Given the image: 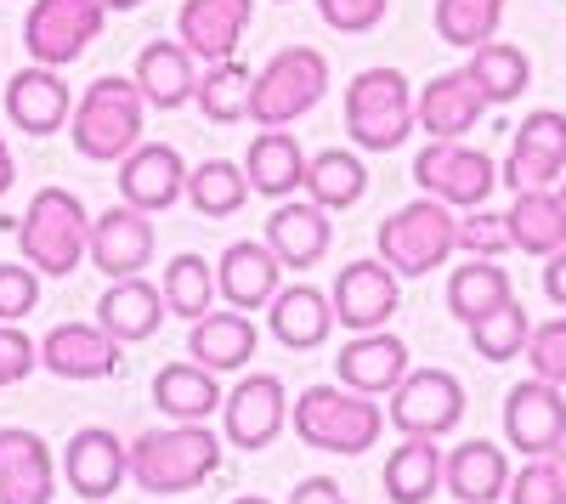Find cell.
<instances>
[{
    "label": "cell",
    "mask_w": 566,
    "mask_h": 504,
    "mask_svg": "<svg viewBox=\"0 0 566 504\" xmlns=\"http://www.w3.org/2000/svg\"><path fill=\"white\" fill-rule=\"evenodd\" d=\"M34 363H40V346L18 329V324H0V391H12L34 375Z\"/></svg>",
    "instance_id": "48"
},
{
    "label": "cell",
    "mask_w": 566,
    "mask_h": 504,
    "mask_svg": "<svg viewBox=\"0 0 566 504\" xmlns=\"http://www.w3.org/2000/svg\"><path fill=\"white\" fill-rule=\"evenodd\" d=\"M413 114H419V130L431 136V143H459L482 125L488 114V97L482 85L470 80V69H448L437 80H424V91L413 97Z\"/></svg>",
    "instance_id": "18"
},
{
    "label": "cell",
    "mask_w": 566,
    "mask_h": 504,
    "mask_svg": "<svg viewBox=\"0 0 566 504\" xmlns=\"http://www.w3.org/2000/svg\"><path fill=\"white\" fill-rule=\"evenodd\" d=\"M470 80L482 85V97H488V108H504V103H515L522 91L533 85V57L522 52V45H510V40H488V45H476L470 52Z\"/></svg>",
    "instance_id": "34"
},
{
    "label": "cell",
    "mask_w": 566,
    "mask_h": 504,
    "mask_svg": "<svg viewBox=\"0 0 566 504\" xmlns=\"http://www.w3.org/2000/svg\"><path fill=\"white\" fill-rule=\"evenodd\" d=\"M544 295L566 312V250H555V255H549V266H544Z\"/></svg>",
    "instance_id": "50"
},
{
    "label": "cell",
    "mask_w": 566,
    "mask_h": 504,
    "mask_svg": "<svg viewBox=\"0 0 566 504\" xmlns=\"http://www.w3.org/2000/svg\"><path fill=\"white\" fill-rule=\"evenodd\" d=\"M283 426H290V391H283L277 375H250V380H239V391L221 402V437L232 448L261 453V448H272L283 437Z\"/></svg>",
    "instance_id": "14"
},
{
    "label": "cell",
    "mask_w": 566,
    "mask_h": 504,
    "mask_svg": "<svg viewBox=\"0 0 566 504\" xmlns=\"http://www.w3.org/2000/svg\"><path fill=\"white\" fill-rule=\"evenodd\" d=\"M119 363H125V346L103 324H57V329H45V340H40V369L57 375V380L91 386V380L119 375Z\"/></svg>",
    "instance_id": "16"
},
{
    "label": "cell",
    "mask_w": 566,
    "mask_h": 504,
    "mask_svg": "<svg viewBox=\"0 0 566 504\" xmlns=\"http://www.w3.org/2000/svg\"><path fill=\"white\" fill-rule=\"evenodd\" d=\"M57 460L34 431L0 426V504H52Z\"/></svg>",
    "instance_id": "22"
},
{
    "label": "cell",
    "mask_w": 566,
    "mask_h": 504,
    "mask_svg": "<svg viewBox=\"0 0 566 504\" xmlns=\"http://www.w3.org/2000/svg\"><path fill=\"white\" fill-rule=\"evenodd\" d=\"M374 250H380V261L397 272V279H424V272H437L459 250V216L442 199L419 193L413 204H402L380 221Z\"/></svg>",
    "instance_id": "6"
},
{
    "label": "cell",
    "mask_w": 566,
    "mask_h": 504,
    "mask_svg": "<svg viewBox=\"0 0 566 504\" xmlns=\"http://www.w3.org/2000/svg\"><path fill=\"white\" fill-rule=\"evenodd\" d=\"M290 504H346V493L335 476H306V482H295Z\"/></svg>",
    "instance_id": "49"
},
{
    "label": "cell",
    "mask_w": 566,
    "mask_h": 504,
    "mask_svg": "<svg viewBox=\"0 0 566 504\" xmlns=\"http://www.w3.org/2000/svg\"><path fill=\"white\" fill-rule=\"evenodd\" d=\"M442 487H448L459 504H499L504 487H510L504 448L488 442V437H470V442L448 448V453H442Z\"/></svg>",
    "instance_id": "27"
},
{
    "label": "cell",
    "mask_w": 566,
    "mask_h": 504,
    "mask_svg": "<svg viewBox=\"0 0 566 504\" xmlns=\"http://www.w3.org/2000/svg\"><path fill=\"white\" fill-rule=\"evenodd\" d=\"M250 18H255V0H181L176 40L199 63H227V57H239Z\"/></svg>",
    "instance_id": "19"
},
{
    "label": "cell",
    "mask_w": 566,
    "mask_h": 504,
    "mask_svg": "<svg viewBox=\"0 0 566 504\" xmlns=\"http://www.w3.org/2000/svg\"><path fill=\"white\" fill-rule=\"evenodd\" d=\"M40 306V272L34 266H0V324H18Z\"/></svg>",
    "instance_id": "47"
},
{
    "label": "cell",
    "mask_w": 566,
    "mask_h": 504,
    "mask_svg": "<svg viewBox=\"0 0 566 504\" xmlns=\"http://www.w3.org/2000/svg\"><path fill=\"white\" fill-rule=\"evenodd\" d=\"M346 130L363 154H397L419 130L413 85L402 69H363L346 85Z\"/></svg>",
    "instance_id": "4"
},
{
    "label": "cell",
    "mask_w": 566,
    "mask_h": 504,
    "mask_svg": "<svg viewBox=\"0 0 566 504\" xmlns=\"http://www.w3.org/2000/svg\"><path fill=\"white\" fill-rule=\"evenodd\" d=\"M221 402H227V397H221L216 375L199 369L193 357H187V363H170V369L154 375V408H159L165 420L205 426V420H216V408H221Z\"/></svg>",
    "instance_id": "31"
},
{
    "label": "cell",
    "mask_w": 566,
    "mask_h": 504,
    "mask_svg": "<svg viewBox=\"0 0 566 504\" xmlns=\"http://www.w3.org/2000/svg\"><path fill=\"white\" fill-rule=\"evenodd\" d=\"M221 465V442L210 426H159V431H142L130 442V482L154 498H176V493H193L216 476Z\"/></svg>",
    "instance_id": "1"
},
{
    "label": "cell",
    "mask_w": 566,
    "mask_h": 504,
    "mask_svg": "<svg viewBox=\"0 0 566 504\" xmlns=\"http://www.w3.org/2000/svg\"><path fill=\"white\" fill-rule=\"evenodd\" d=\"M18 244L40 279H69L91 250V216L69 188H40L34 204L18 216Z\"/></svg>",
    "instance_id": "5"
},
{
    "label": "cell",
    "mask_w": 566,
    "mask_h": 504,
    "mask_svg": "<svg viewBox=\"0 0 566 504\" xmlns=\"http://www.w3.org/2000/svg\"><path fill=\"white\" fill-rule=\"evenodd\" d=\"M250 193H255V188H250L244 165H232V159H205L199 170H187V199H193V210L210 216V221L239 216Z\"/></svg>",
    "instance_id": "39"
},
{
    "label": "cell",
    "mask_w": 566,
    "mask_h": 504,
    "mask_svg": "<svg viewBox=\"0 0 566 504\" xmlns=\"http://www.w3.org/2000/svg\"><path fill=\"white\" fill-rule=\"evenodd\" d=\"M442 487V448L437 437H402L386 460V493L397 504H424Z\"/></svg>",
    "instance_id": "36"
},
{
    "label": "cell",
    "mask_w": 566,
    "mask_h": 504,
    "mask_svg": "<svg viewBox=\"0 0 566 504\" xmlns=\"http://www.w3.org/2000/svg\"><path fill=\"white\" fill-rule=\"evenodd\" d=\"M335 375H340V386H352L363 397H391L397 380L408 375V346H402V335H386V329L352 335L346 351L335 357Z\"/></svg>",
    "instance_id": "26"
},
{
    "label": "cell",
    "mask_w": 566,
    "mask_h": 504,
    "mask_svg": "<svg viewBox=\"0 0 566 504\" xmlns=\"http://www.w3.org/2000/svg\"><path fill=\"white\" fill-rule=\"evenodd\" d=\"M560 471H566V448H560Z\"/></svg>",
    "instance_id": "55"
},
{
    "label": "cell",
    "mask_w": 566,
    "mask_h": 504,
    "mask_svg": "<svg viewBox=\"0 0 566 504\" xmlns=\"http://www.w3.org/2000/svg\"><path fill=\"white\" fill-rule=\"evenodd\" d=\"M266 244L283 261V272H312L328 255V244H335V221L312 199H277V210L266 221Z\"/></svg>",
    "instance_id": "23"
},
{
    "label": "cell",
    "mask_w": 566,
    "mask_h": 504,
    "mask_svg": "<svg viewBox=\"0 0 566 504\" xmlns=\"http://www.w3.org/2000/svg\"><path fill=\"white\" fill-rule=\"evenodd\" d=\"M312 7H317V18L335 34H374L386 23L391 0H312Z\"/></svg>",
    "instance_id": "46"
},
{
    "label": "cell",
    "mask_w": 566,
    "mask_h": 504,
    "mask_svg": "<svg viewBox=\"0 0 566 504\" xmlns=\"http://www.w3.org/2000/svg\"><path fill=\"white\" fill-rule=\"evenodd\" d=\"M560 176H566V114L560 108H533L510 136L499 181L510 193H527V188H555Z\"/></svg>",
    "instance_id": "10"
},
{
    "label": "cell",
    "mask_w": 566,
    "mask_h": 504,
    "mask_svg": "<svg viewBox=\"0 0 566 504\" xmlns=\"http://www.w3.org/2000/svg\"><path fill=\"white\" fill-rule=\"evenodd\" d=\"M97 324L119 340V346H142V340H154L159 324H165V290L148 284L136 272V279H114L108 295L97 301Z\"/></svg>",
    "instance_id": "29"
},
{
    "label": "cell",
    "mask_w": 566,
    "mask_h": 504,
    "mask_svg": "<svg viewBox=\"0 0 566 504\" xmlns=\"http://www.w3.org/2000/svg\"><path fill=\"white\" fill-rule=\"evenodd\" d=\"M499 23H504V0H437V34L442 45H459V52L488 45Z\"/></svg>",
    "instance_id": "41"
},
{
    "label": "cell",
    "mask_w": 566,
    "mask_h": 504,
    "mask_svg": "<svg viewBox=\"0 0 566 504\" xmlns=\"http://www.w3.org/2000/svg\"><path fill=\"white\" fill-rule=\"evenodd\" d=\"M266 329L277 346H290V351H312L328 340V329H335V306H328L323 290L312 284H295V290H277L272 306H266Z\"/></svg>",
    "instance_id": "30"
},
{
    "label": "cell",
    "mask_w": 566,
    "mask_h": 504,
    "mask_svg": "<svg viewBox=\"0 0 566 504\" xmlns=\"http://www.w3.org/2000/svg\"><path fill=\"white\" fill-rule=\"evenodd\" d=\"M63 476L80 498H114L119 482L130 476V448L108 426H85L63 448Z\"/></svg>",
    "instance_id": "20"
},
{
    "label": "cell",
    "mask_w": 566,
    "mask_h": 504,
    "mask_svg": "<svg viewBox=\"0 0 566 504\" xmlns=\"http://www.w3.org/2000/svg\"><path fill=\"white\" fill-rule=\"evenodd\" d=\"M386 420L402 437H448L464 420V386L448 369H408L386 402Z\"/></svg>",
    "instance_id": "11"
},
{
    "label": "cell",
    "mask_w": 566,
    "mask_h": 504,
    "mask_svg": "<svg viewBox=\"0 0 566 504\" xmlns=\"http://www.w3.org/2000/svg\"><path fill=\"white\" fill-rule=\"evenodd\" d=\"M328 306H335V324H346L352 335H368V329H386L397 306H402V290H397V272L374 255V261H352L335 272V290H328Z\"/></svg>",
    "instance_id": "12"
},
{
    "label": "cell",
    "mask_w": 566,
    "mask_h": 504,
    "mask_svg": "<svg viewBox=\"0 0 566 504\" xmlns=\"http://www.w3.org/2000/svg\"><path fill=\"white\" fill-rule=\"evenodd\" d=\"M510 504H566V471H560V453H533L522 471H510L504 487Z\"/></svg>",
    "instance_id": "43"
},
{
    "label": "cell",
    "mask_w": 566,
    "mask_h": 504,
    "mask_svg": "<svg viewBox=\"0 0 566 504\" xmlns=\"http://www.w3.org/2000/svg\"><path fill=\"white\" fill-rule=\"evenodd\" d=\"M368 193V170L352 148H323L306 159V199L323 204L328 216L335 210H352L357 199Z\"/></svg>",
    "instance_id": "37"
},
{
    "label": "cell",
    "mask_w": 566,
    "mask_h": 504,
    "mask_svg": "<svg viewBox=\"0 0 566 504\" xmlns=\"http://www.w3.org/2000/svg\"><path fill=\"white\" fill-rule=\"evenodd\" d=\"M103 23H108L103 0H34L29 18H23V45H29L34 63L69 69L97 45Z\"/></svg>",
    "instance_id": "9"
},
{
    "label": "cell",
    "mask_w": 566,
    "mask_h": 504,
    "mask_svg": "<svg viewBox=\"0 0 566 504\" xmlns=\"http://www.w3.org/2000/svg\"><path fill=\"white\" fill-rule=\"evenodd\" d=\"M459 250L464 255H488V261H499V255H510L515 244H510V221L499 216V210H464L459 216Z\"/></svg>",
    "instance_id": "45"
},
{
    "label": "cell",
    "mask_w": 566,
    "mask_h": 504,
    "mask_svg": "<svg viewBox=\"0 0 566 504\" xmlns=\"http://www.w3.org/2000/svg\"><path fill=\"white\" fill-rule=\"evenodd\" d=\"M277 279H283V261L272 255L266 239H239V244H227L221 261H216V295L227 306H239V312L272 306Z\"/></svg>",
    "instance_id": "24"
},
{
    "label": "cell",
    "mask_w": 566,
    "mask_h": 504,
    "mask_svg": "<svg viewBox=\"0 0 566 504\" xmlns=\"http://www.w3.org/2000/svg\"><path fill=\"white\" fill-rule=\"evenodd\" d=\"M515 290H510V272L488 255H470L464 266H453V279H448V312L459 317V324L470 329L476 317H488L493 306H504Z\"/></svg>",
    "instance_id": "35"
},
{
    "label": "cell",
    "mask_w": 566,
    "mask_h": 504,
    "mask_svg": "<svg viewBox=\"0 0 566 504\" xmlns=\"http://www.w3.org/2000/svg\"><path fill=\"white\" fill-rule=\"evenodd\" d=\"M232 504H266V498L261 493H244V498H232Z\"/></svg>",
    "instance_id": "53"
},
{
    "label": "cell",
    "mask_w": 566,
    "mask_h": 504,
    "mask_svg": "<svg viewBox=\"0 0 566 504\" xmlns=\"http://www.w3.org/2000/svg\"><path fill=\"white\" fill-rule=\"evenodd\" d=\"M130 80L142 85V97H148V108L176 114V108L193 103V91H199V57L187 52L181 40H148V45L136 52Z\"/></svg>",
    "instance_id": "25"
},
{
    "label": "cell",
    "mask_w": 566,
    "mask_h": 504,
    "mask_svg": "<svg viewBox=\"0 0 566 504\" xmlns=\"http://www.w3.org/2000/svg\"><path fill=\"white\" fill-rule=\"evenodd\" d=\"M323 91H328V57L317 45H283L277 57L261 63V74L250 85V119L261 130L295 125L323 103Z\"/></svg>",
    "instance_id": "7"
},
{
    "label": "cell",
    "mask_w": 566,
    "mask_h": 504,
    "mask_svg": "<svg viewBox=\"0 0 566 504\" xmlns=\"http://www.w3.org/2000/svg\"><path fill=\"white\" fill-rule=\"evenodd\" d=\"M159 290H165V312L193 324V317H205V312L216 306V266H210L205 255H176V261L165 266Z\"/></svg>",
    "instance_id": "40"
},
{
    "label": "cell",
    "mask_w": 566,
    "mask_h": 504,
    "mask_svg": "<svg viewBox=\"0 0 566 504\" xmlns=\"http://www.w3.org/2000/svg\"><path fill=\"white\" fill-rule=\"evenodd\" d=\"M522 357L533 363L538 380H549V386L566 391V312H560V317H544V324H533Z\"/></svg>",
    "instance_id": "44"
},
{
    "label": "cell",
    "mask_w": 566,
    "mask_h": 504,
    "mask_svg": "<svg viewBox=\"0 0 566 504\" xmlns=\"http://www.w3.org/2000/svg\"><path fill=\"white\" fill-rule=\"evenodd\" d=\"M142 119H148V97H142L136 80H125V74L91 80L85 97L69 114L74 154L91 159V165H119L142 143Z\"/></svg>",
    "instance_id": "2"
},
{
    "label": "cell",
    "mask_w": 566,
    "mask_h": 504,
    "mask_svg": "<svg viewBox=\"0 0 566 504\" xmlns=\"http://www.w3.org/2000/svg\"><path fill=\"white\" fill-rule=\"evenodd\" d=\"M114 181H119V199L136 204V210H148V216L176 210L187 199V165H181V154L170 143H136L119 159Z\"/></svg>",
    "instance_id": "17"
},
{
    "label": "cell",
    "mask_w": 566,
    "mask_h": 504,
    "mask_svg": "<svg viewBox=\"0 0 566 504\" xmlns=\"http://www.w3.org/2000/svg\"><path fill=\"white\" fill-rule=\"evenodd\" d=\"M187 357L199 363V369L210 375H232V369H244V363L255 357V324H250V312L239 306H227V312H205L193 317V329H187Z\"/></svg>",
    "instance_id": "28"
},
{
    "label": "cell",
    "mask_w": 566,
    "mask_h": 504,
    "mask_svg": "<svg viewBox=\"0 0 566 504\" xmlns=\"http://www.w3.org/2000/svg\"><path fill=\"white\" fill-rule=\"evenodd\" d=\"M413 181L419 193L442 199L448 210H482L499 188V165L482 148H470L464 136L459 143H424L413 154Z\"/></svg>",
    "instance_id": "8"
},
{
    "label": "cell",
    "mask_w": 566,
    "mask_h": 504,
    "mask_svg": "<svg viewBox=\"0 0 566 504\" xmlns=\"http://www.w3.org/2000/svg\"><path fill=\"white\" fill-rule=\"evenodd\" d=\"M527 335H533V317H527V306L522 301H504V306H493L488 317H476L470 324V346H476V357H488V363H510V357H522L527 351Z\"/></svg>",
    "instance_id": "42"
},
{
    "label": "cell",
    "mask_w": 566,
    "mask_h": 504,
    "mask_svg": "<svg viewBox=\"0 0 566 504\" xmlns=\"http://www.w3.org/2000/svg\"><path fill=\"white\" fill-rule=\"evenodd\" d=\"M250 85H255V69L239 63V57H227V63H210L199 74V91H193V103L210 125H239L250 119Z\"/></svg>",
    "instance_id": "38"
},
{
    "label": "cell",
    "mask_w": 566,
    "mask_h": 504,
    "mask_svg": "<svg viewBox=\"0 0 566 504\" xmlns=\"http://www.w3.org/2000/svg\"><path fill=\"white\" fill-rule=\"evenodd\" d=\"M154 244L159 239H154L148 210H136V204L119 199L114 210L91 216V250H85V261L114 284V279H136V272L154 261Z\"/></svg>",
    "instance_id": "15"
},
{
    "label": "cell",
    "mask_w": 566,
    "mask_h": 504,
    "mask_svg": "<svg viewBox=\"0 0 566 504\" xmlns=\"http://www.w3.org/2000/svg\"><path fill=\"white\" fill-rule=\"evenodd\" d=\"M290 426L306 448H323V453H368L386 431V408L352 391V386H306L295 402H290Z\"/></svg>",
    "instance_id": "3"
},
{
    "label": "cell",
    "mask_w": 566,
    "mask_h": 504,
    "mask_svg": "<svg viewBox=\"0 0 566 504\" xmlns=\"http://www.w3.org/2000/svg\"><path fill=\"white\" fill-rule=\"evenodd\" d=\"M555 199H560V210H566V176H560V188H555Z\"/></svg>",
    "instance_id": "54"
},
{
    "label": "cell",
    "mask_w": 566,
    "mask_h": 504,
    "mask_svg": "<svg viewBox=\"0 0 566 504\" xmlns=\"http://www.w3.org/2000/svg\"><path fill=\"white\" fill-rule=\"evenodd\" d=\"M74 114V91L63 80V69H45V63H29L7 80V119L29 136H52L63 130Z\"/></svg>",
    "instance_id": "21"
},
{
    "label": "cell",
    "mask_w": 566,
    "mask_h": 504,
    "mask_svg": "<svg viewBox=\"0 0 566 504\" xmlns=\"http://www.w3.org/2000/svg\"><path fill=\"white\" fill-rule=\"evenodd\" d=\"M103 7H108V12H136L142 0H103Z\"/></svg>",
    "instance_id": "52"
},
{
    "label": "cell",
    "mask_w": 566,
    "mask_h": 504,
    "mask_svg": "<svg viewBox=\"0 0 566 504\" xmlns=\"http://www.w3.org/2000/svg\"><path fill=\"white\" fill-rule=\"evenodd\" d=\"M504 442L515 453H560L566 448V397L549 380H522L504 397Z\"/></svg>",
    "instance_id": "13"
},
{
    "label": "cell",
    "mask_w": 566,
    "mask_h": 504,
    "mask_svg": "<svg viewBox=\"0 0 566 504\" xmlns=\"http://www.w3.org/2000/svg\"><path fill=\"white\" fill-rule=\"evenodd\" d=\"M12 181H18V165H12V148H7V136H0V199L12 193Z\"/></svg>",
    "instance_id": "51"
},
{
    "label": "cell",
    "mask_w": 566,
    "mask_h": 504,
    "mask_svg": "<svg viewBox=\"0 0 566 504\" xmlns=\"http://www.w3.org/2000/svg\"><path fill=\"white\" fill-rule=\"evenodd\" d=\"M504 221H510V244L522 250V255L549 261L555 250H566V210H560L555 188H527V193H515V204L504 210Z\"/></svg>",
    "instance_id": "33"
},
{
    "label": "cell",
    "mask_w": 566,
    "mask_h": 504,
    "mask_svg": "<svg viewBox=\"0 0 566 504\" xmlns=\"http://www.w3.org/2000/svg\"><path fill=\"white\" fill-rule=\"evenodd\" d=\"M244 176L261 199H290L295 188H306V154L290 130H261L250 154H244Z\"/></svg>",
    "instance_id": "32"
}]
</instances>
